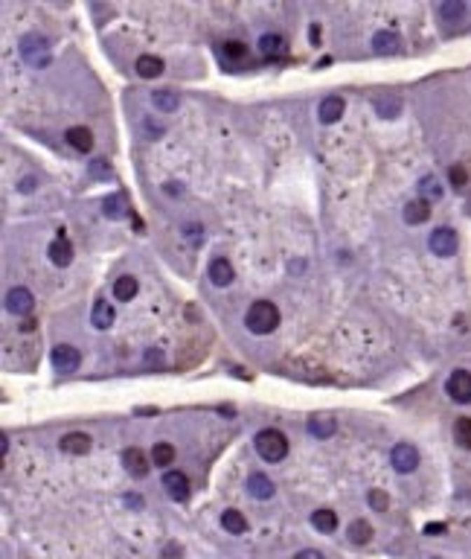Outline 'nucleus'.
Listing matches in <instances>:
<instances>
[{
  "instance_id": "nucleus-1",
  "label": "nucleus",
  "mask_w": 471,
  "mask_h": 559,
  "mask_svg": "<svg viewBox=\"0 0 471 559\" xmlns=\"http://www.w3.org/2000/svg\"><path fill=\"white\" fill-rule=\"evenodd\" d=\"M245 326L253 335H271L280 326V309L271 300L250 303V309L245 312Z\"/></svg>"
},
{
  "instance_id": "nucleus-2",
  "label": "nucleus",
  "mask_w": 471,
  "mask_h": 559,
  "mask_svg": "<svg viewBox=\"0 0 471 559\" xmlns=\"http://www.w3.org/2000/svg\"><path fill=\"white\" fill-rule=\"evenodd\" d=\"M253 446H257L259 457L268 460V464H280V460L288 454V440L277 429H262L257 434V440H253Z\"/></svg>"
},
{
  "instance_id": "nucleus-3",
  "label": "nucleus",
  "mask_w": 471,
  "mask_h": 559,
  "mask_svg": "<svg viewBox=\"0 0 471 559\" xmlns=\"http://www.w3.org/2000/svg\"><path fill=\"white\" fill-rule=\"evenodd\" d=\"M21 55L32 67H47L50 65V41L41 35H24L21 38Z\"/></svg>"
},
{
  "instance_id": "nucleus-4",
  "label": "nucleus",
  "mask_w": 471,
  "mask_h": 559,
  "mask_svg": "<svg viewBox=\"0 0 471 559\" xmlns=\"http://www.w3.org/2000/svg\"><path fill=\"white\" fill-rule=\"evenodd\" d=\"M50 361H53L55 373H76L78 364H82V353H78L76 346H70V344H58V346H53Z\"/></svg>"
},
{
  "instance_id": "nucleus-5",
  "label": "nucleus",
  "mask_w": 471,
  "mask_h": 559,
  "mask_svg": "<svg viewBox=\"0 0 471 559\" xmlns=\"http://www.w3.org/2000/svg\"><path fill=\"white\" fill-rule=\"evenodd\" d=\"M390 464L399 475H410L419 466V452L410 446V443H399V446H392V452H390Z\"/></svg>"
},
{
  "instance_id": "nucleus-6",
  "label": "nucleus",
  "mask_w": 471,
  "mask_h": 559,
  "mask_svg": "<svg viewBox=\"0 0 471 559\" xmlns=\"http://www.w3.org/2000/svg\"><path fill=\"white\" fill-rule=\"evenodd\" d=\"M457 234L451 227H437L434 234H430V239H428V248L434 250L437 257H454L457 254Z\"/></svg>"
},
{
  "instance_id": "nucleus-7",
  "label": "nucleus",
  "mask_w": 471,
  "mask_h": 559,
  "mask_svg": "<svg viewBox=\"0 0 471 559\" xmlns=\"http://www.w3.org/2000/svg\"><path fill=\"white\" fill-rule=\"evenodd\" d=\"M445 391H448V396L454 399V402L468 405L471 402V373L468 370H454V373L448 376V382H445Z\"/></svg>"
},
{
  "instance_id": "nucleus-8",
  "label": "nucleus",
  "mask_w": 471,
  "mask_h": 559,
  "mask_svg": "<svg viewBox=\"0 0 471 559\" xmlns=\"http://www.w3.org/2000/svg\"><path fill=\"white\" fill-rule=\"evenodd\" d=\"M163 490H166V495L172 501H178V504H181V501L189 498V478L184 472H178V469H169L163 475Z\"/></svg>"
},
{
  "instance_id": "nucleus-9",
  "label": "nucleus",
  "mask_w": 471,
  "mask_h": 559,
  "mask_svg": "<svg viewBox=\"0 0 471 559\" xmlns=\"http://www.w3.org/2000/svg\"><path fill=\"white\" fill-rule=\"evenodd\" d=\"M343 96H338V93H329L326 100H320V105H318V117H320V123H326V126H332V123H338L341 117H343Z\"/></svg>"
},
{
  "instance_id": "nucleus-10",
  "label": "nucleus",
  "mask_w": 471,
  "mask_h": 559,
  "mask_svg": "<svg viewBox=\"0 0 471 559\" xmlns=\"http://www.w3.org/2000/svg\"><path fill=\"white\" fill-rule=\"evenodd\" d=\"M32 303H35V297H32L29 288H24V285L12 288V292L6 295V309L12 315H29L32 312Z\"/></svg>"
},
{
  "instance_id": "nucleus-11",
  "label": "nucleus",
  "mask_w": 471,
  "mask_h": 559,
  "mask_svg": "<svg viewBox=\"0 0 471 559\" xmlns=\"http://www.w3.org/2000/svg\"><path fill=\"white\" fill-rule=\"evenodd\" d=\"M207 277L212 280V285L224 288V285H230V283H233L235 271H233V265H230L224 257H215V260L210 262V268H207Z\"/></svg>"
},
{
  "instance_id": "nucleus-12",
  "label": "nucleus",
  "mask_w": 471,
  "mask_h": 559,
  "mask_svg": "<svg viewBox=\"0 0 471 559\" xmlns=\"http://www.w3.org/2000/svg\"><path fill=\"white\" fill-rule=\"evenodd\" d=\"M47 257L53 260V265H58V268H67L70 262H73V245L64 239V236H58L50 248H47Z\"/></svg>"
},
{
  "instance_id": "nucleus-13",
  "label": "nucleus",
  "mask_w": 471,
  "mask_h": 559,
  "mask_svg": "<svg viewBox=\"0 0 471 559\" xmlns=\"http://www.w3.org/2000/svg\"><path fill=\"white\" fill-rule=\"evenodd\" d=\"M114 306L108 303V300H96L93 303V309H90V323L96 326V330H111V323H114Z\"/></svg>"
},
{
  "instance_id": "nucleus-14",
  "label": "nucleus",
  "mask_w": 471,
  "mask_h": 559,
  "mask_svg": "<svg viewBox=\"0 0 471 559\" xmlns=\"http://www.w3.org/2000/svg\"><path fill=\"white\" fill-rule=\"evenodd\" d=\"M372 50H376L378 55L399 53L402 50V38L392 32V29H381V32H376V38H372Z\"/></svg>"
},
{
  "instance_id": "nucleus-15",
  "label": "nucleus",
  "mask_w": 471,
  "mask_h": 559,
  "mask_svg": "<svg viewBox=\"0 0 471 559\" xmlns=\"http://www.w3.org/2000/svg\"><path fill=\"white\" fill-rule=\"evenodd\" d=\"M64 140H67L76 151H90V149H93V134H90V128H85V126H73V128H67Z\"/></svg>"
},
{
  "instance_id": "nucleus-16",
  "label": "nucleus",
  "mask_w": 471,
  "mask_h": 559,
  "mask_svg": "<svg viewBox=\"0 0 471 559\" xmlns=\"http://www.w3.org/2000/svg\"><path fill=\"white\" fill-rule=\"evenodd\" d=\"M105 216L108 219H114V222H120V219H125L128 216V198H125V192H114V196H108L105 198Z\"/></svg>"
},
{
  "instance_id": "nucleus-17",
  "label": "nucleus",
  "mask_w": 471,
  "mask_h": 559,
  "mask_svg": "<svg viewBox=\"0 0 471 559\" xmlns=\"http://www.w3.org/2000/svg\"><path fill=\"white\" fill-rule=\"evenodd\" d=\"M62 452L67 454H88L90 452V437L82 431H70L62 437Z\"/></svg>"
},
{
  "instance_id": "nucleus-18",
  "label": "nucleus",
  "mask_w": 471,
  "mask_h": 559,
  "mask_svg": "<svg viewBox=\"0 0 471 559\" xmlns=\"http://www.w3.org/2000/svg\"><path fill=\"white\" fill-rule=\"evenodd\" d=\"M247 492H250L253 498H259V501H268V498L273 495L271 478H268V475H262V472H253V475L247 478Z\"/></svg>"
},
{
  "instance_id": "nucleus-19",
  "label": "nucleus",
  "mask_w": 471,
  "mask_h": 559,
  "mask_svg": "<svg viewBox=\"0 0 471 559\" xmlns=\"http://www.w3.org/2000/svg\"><path fill=\"white\" fill-rule=\"evenodd\" d=\"M123 466H125L131 475L143 478V475L149 472V460H146V454H143L140 449H125V452H123Z\"/></svg>"
},
{
  "instance_id": "nucleus-20",
  "label": "nucleus",
  "mask_w": 471,
  "mask_h": 559,
  "mask_svg": "<svg viewBox=\"0 0 471 559\" xmlns=\"http://www.w3.org/2000/svg\"><path fill=\"white\" fill-rule=\"evenodd\" d=\"M428 219H430V204L425 198H416V201H410L404 207V222L407 224H422Z\"/></svg>"
},
{
  "instance_id": "nucleus-21",
  "label": "nucleus",
  "mask_w": 471,
  "mask_h": 559,
  "mask_svg": "<svg viewBox=\"0 0 471 559\" xmlns=\"http://www.w3.org/2000/svg\"><path fill=\"white\" fill-rule=\"evenodd\" d=\"M221 527L233 536H242V533H247V518L239 510H224L221 513Z\"/></svg>"
},
{
  "instance_id": "nucleus-22",
  "label": "nucleus",
  "mask_w": 471,
  "mask_h": 559,
  "mask_svg": "<svg viewBox=\"0 0 471 559\" xmlns=\"http://www.w3.org/2000/svg\"><path fill=\"white\" fill-rule=\"evenodd\" d=\"M335 431H338V422L335 419H329V417H311L308 419V434L311 437L326 440V437H332Z\"/></svg>"
},
{
  "instance_id": "nucleus-23",
  "label": "nucleus",
  "mask_w": 471,
  "mask_h": 559,
  "mask_svg": "<svg viewBox=\"0 0 471 559\" xmlns=\"http://www.w3.org/2000/svg\"><path fill=\"white\" fill-rule=\"evenodd\" d=\"M137 280L131 277V274H123L120 280H114V297L120 300V303H125V300H134V295H137Z\"/></svg>"
},
{
  "instance_id": "nucleus-24",
  "label": "nucleus",
  "mask_w": 471,
  "mask_h": 559,
  "mask_svg": "<svg viewBox=\"0 0 471 559\" xmlns=\"http://www.w3.org/2000/svg\"><path fill=\"white\" fill-rule=\"evenodd\" d=\"M376 111H378V117L392 120V117H399L402 100H399V96H376Z\"/></svg>"
},
{
  "instance_id": "nucleus-25",
  "label": "nucleus",
  "mask_w": 471,
  "mask_h": 559,
  "mask_svg": "<svg viewBox=\"0 0 471 559\" xmlns=\"http://www.w3.org/2000/svg\"><path fill=\"white\" fill-rule=\"evenodd\" d=\"M137 73H140L143 79H154V76L163 73V62L157 59V55H140V59H137Z\"/></svg>"
},
{
  "instance_id": "nucleus-26",
  "label": "nucleus",
  "mask_w": 471,
  "mask_h": 559,
  "mask_svg": "<svg viewBox=\"0 0 471 559\" xmlns=\"http://www.w3.org/2000/svg\"><path fill=\"white\" fill-rule=\"evenodd\" d=\"M311 525L318 527L320 533H335L338 530V513H332V510H318L311 516Z\"/></svg>"
},
{
  "instance_id": "nucleus-27",
  "label": "nucleus",
  "mask_w": 471,
  "mask_h": 559,
  "mask_svg": "<svg viewBox=\"0 0 471 559\" xmlns=\"http://www.w3.org/2000/svg\"><path fill=\"white\" fill-rule=\"evenodd\" d=\"M259 50L262 55H282L285 53V38L277 35V32H268L259 38Z\"/></svg>"
},
{
  "instance_id": "nucleus-28",
  "label": "nucleus",
  "mask_w": 471,
  "mask_h": 559,
  "mask_svg": "<svg viewBox=\"0 0 471 559\" xmlns=\"http://www.w3.org/2000/svg\"><path fill=\"white\" fill-rule=\"evenodd\" d=\"M346 536H349V542H352V545H367L369 539H372V527L358 518V522H352V525H349Z\"/></svg>"
},
{
  "instance_id": "nucleus-29",
  "label": "nucleus",
  "mask_w": 471,
  "mask_h": 559,
  "mask_svg": "<svg viewBox=\"0 0 471 559\" xmlns=\"http://www.w3.org/2000/svg\"><path fill=\"white\" fill-rule=\"evenodd\" d=\"M151 460H154V466H172L175 464V446H169V443H157L154 452H151Z\"/></svg>"
},
{
  "instance_id": "nucleus-30",
  "label": "nucleus",
  "mask_w": 471,
  "mask_h": 559,
  "mask_svg": "<svg viewBox=\"0 0 471 559\" xmlns=\"http://www.w3.org/2000/svg\"><path fill=\"white\" fill-rule=\"evenodd\" d=\"M151 102L157 105V111H175L178 108V93H172V90H157L154 96H151Z\"/></svg>"
},
{
  "instance_id": "nucleus-31",
  "label": "nucleus",
  "mask_w": 471,
  "mask_h": 559,
  "mask_svg": "<svg viewBox=\"0 0 471 559\" xmlns=\"http://www.w3.org/2000/svg\"><path fill=\"white\" fill-rule=\"evenodd\" d=\"M419 192L425 198H442V184H439V178L437 175H425L422 181H419Z\"/></svg>"
},
{
  "instance_id": "nucleus-32",
  "label": "nucleus",
  "mask_w": 471,
  "mask_h": 559,
  "mask_svg": "<svg viewBox=\"0 0 471 559\" xmlns=\"http://www.w3.org/2000/svg\"><path fill=\"white\" fill-rule=\"evenodd\" d=\"M454 437L463 449H471V417H460L454 426Z\"/></svg>"
},
{
  "instance_id": "nucleus-33",
  "label": "nucleus",
  "mask_w": 471,
  "mask_h": 559,
  "mask_svg": "<svg viewBox=\"0 0 471 559\" xmlns=\"http://www.w3.org/2000/svg\"><path fill=\"white\" fill-rule=\"evenodd\" d=\"M439 15L445 18V21H457V18L465 15V4L463 0H445V4L439 6Z\"/></svg>"
},
{
  "instance_id": "nucleus-34",
  "label": "nucleus",
  "mask_w": 471,
  "mask_h": 559,
  "mask_svg": "<svg viewBox=\"0 0 471 559\" xmlns=\"http://www.w3.org/2000/svg\"><path fill=\"white\" fill-rule=\"evenodd\" d=\"M367 501H369V507L376 510V513H384V510L390 507V498L384 495V490H369V498H367Z\"/></svg>"
},
{
  "instance_id": "nucleus-35",
  "label": "nucleus",
  "mask_w": 471,
  "mask_h": 559,
  "mask_svg": "<svg viewBox=\"0 0 471 559\" xmlns=\"http://www.w3.org/2000/svg\"><path fill=\"white\" fill-rule=\"evenodd\" d=\"M448 178H451V187H454V189H463L468 184V172L463 166H451L448 169Z\"/></svg>"
},
{
  "instance_id": "nucleus-36",
  "label": "nucleus",
  "mask_w": 471,
  "mask_h": 559,
  "mask_svg": "<svg viewBox=\"0 0 471 559\" xmlns=\"http://www.w3.org/2000/svg\"><path fill=\"white\" fill-rule=\"evenodd\" d=\"M90 178H111V163L105 158H96L90 163Z\"/></svg>"
},
{
  "instance_id": "nucleus-37",
  "label": "nucleus",
  "mask_w": 471,
  "mask_h": 559,
  "mask_svg": "<svg viewBox=\"0 0 471 559\" xmlns=\"http://www.w3.org/2000/svg\"><path fill=\"white\" fill-rule=\"evenodd\" d=\"M224 53L230 55V59H242V55L247 53V47H245L242 41H227V44H224Z\"/></svg>"
},
{
  "instance_id": "nucleus-38",
  "label": "nucleus",
  "mask_w": 471,
  "mask_h": 559,
  "mask_svg": "<svg viewBox=\"0 0 471 559\" xmlns=\"http://www.w3.org/2000/svg\"><path fill=\"white\" fill-rule=\"evenodd\" d=\"M146 364H149V368H161V364H163V353L161 350H149L146 353Z\"/></svg>"
},
{
  "instance_id": "nucleus-39",
  "label": "nucleus",
  "mask_w": 471,
  "mask_h": 559,
  "mask_svg": "<svg viewBox=\"0 0 471 559\" xmlns=\"http://www.w3.org/2000/svg\"><path fill=\"white\" fill-rule=\"evenodd\" d=\"M294 559H326V556H323L320 551H311V548H308V551H300V553L294 556Z\"/></svg>"
},
{
  "instance_id": "nucleus-40",
  "label": "nucleus",
  "mask_w": 471,
  "mask_h": 559,
  "mask_svg": "<svg viewBox=\"0 0 471 559\" xmlns=\"http://www.w3.org/2000/svg\"><path fill=\"white\" fill-rule=\"evenodd\" d=\"M18 189H21V192H32V189H35V178H32V175H27L21 184H18Z\"/></svg>"
},
{
  "instance_id": "nucleus-41",
  "label": "nucleus",
  "mask_w": 471,
  "mask_h": 559,
  "mask_svg": "<svg viewBox=\"0 0 471 559\" xmlns=\"http://www.w3.org/2000/svg\"><path fill=\"white\" fill-rule=\"evenodd\" d=\"M308 38H311V44L320 41V24H311V27H308Z\"/></svg>"
},
{
  "instance_id": "nucleus-42",
  "label": "nucleus",
  "mask_w": 471,
  "mask_h": 559,
  "mask_svg": "<svg viewBox=\"0 0 471 559\" xmlns=\"http://www.w3.org/2000/svg\"><path fill=\"white\" fill-rule=\"evenodd\" d=\"M425 533H428V536H437V533H445V525H428V527H425Z\"/></svg>"
},
{
  "instance_id": "nucleus-43",
  "label": "nucleus",
  "mask_w": 471,
  "mask_h": 559,
  "mask_svg": "<svg viewBox=\"0 0 471 559\" xmlns=\"http://www.w3.org/2000/svg\"><path fill=\"white\" fill-rule=\"evenodd\" d=\"M125 504H128V507H143V498H134V495H128V498H125Z\"/></svg>"
}]
</instances>
